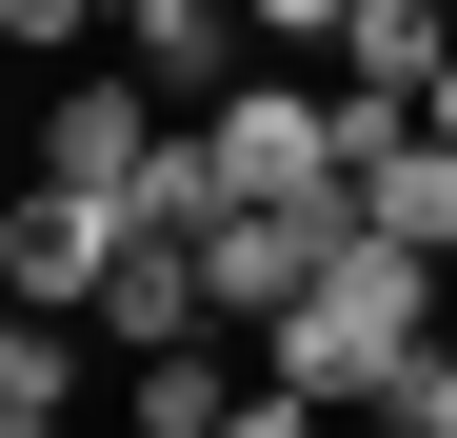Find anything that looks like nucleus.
Instances as JSON below:
<instances>
[{
	"label": "nucleus",
	"instance_id": "nucleus-8",
	"mask_svg": "<svg viewBox=\"0 0 457 438\" xmlns=\"http://www.w3.org/2000/svg\"><path fill=\"white\" fill-rule=\"evenodd\" d=\"M139 418H160V438L239 418V358H219V339H160V358H139Z\"/></svg>",
	"mask_w": 457,
	"mask_h": 438
},
{
	"label": "nucleus",
	"instance_id": "nucleus-3",
	"mask_svg": "<svg viewBox=\"0 0 457 438\" xmlns=\"http://www.w3.org/2000/svg\"><path fill=\"white\" fill-rule=\"evenodd\" d=\"M338 219H358V180H319V199H219V240H199V279H219V319L259 339V319L298 299V279L338 259Z\"/></svg>",
	"mask_w": 457,
	"mask_h": 438
},
{
	"label": "nucleus",
	"instance_id": "nucleus-9",
	"mask_svg": "<svg viewBox=\"0 0 457 438\" xmlns=\"http://www.w3.org/2000/svg\"><path fill=\"white\" fill-rule=\"evenodd\" d=\"M219 199H239V180H219V139H199V120H160V160H139V219H179V240H219Z\"/></svg>",
	"mask_w": 457,
	"mask_h": 438
},
{
	"label": "nucleus",
	"instance_id": "nucleus-1",
	"mask_svg": "<svg viewBox=\"0 0 457 438\" xmlns=\"http://www.w3.org/2000/svg\"><path fill=\"white\" fill-rule=\"evenodd\" d=\"M418 339H437V240H398V219L358 199V219H338V259H319V279L259 319V379H239V418H259V438H298L319 399H378Z\"/></svg>",
	"mask_w": 457,
	"mask_h": 438
},
{
	"label": "nucleus",
	"instance_id": "nucleus-10",
	"mask_svg": "<svg viewBox=\"0 0 457 438\" xmlns=\"http://www.w3.org/2000/svg\"><path fill=\"white\" fill-rule=\"evenodd\" d=\"M80 40H120V0H0V60H80Z\"/></svg>",
	"mask_w": 457,
	"mask_h": 438
},
{
	"label": "nucleus",
	"instance_id": "nucleus-4",
	"mask_svg": "<svg viewBox=\"0 0 457 438\" xmlns=\"http://www.w3.org/2000/svg\"><path fill=\"white\" fill-rule=\"evenodd\" d=\"M120 219L139 199H100V180H21V199H0V299H60V319H80L100 259H120Z\"/></svg>",
	"mask_w": 457,
	"mask_h": 438
},
{
	"label": "nucleus",
	"instance_id": "nucleus-11",
	"mask_svg": "<svg viewBox=\"0 0 457 438\" xmlns=\"http://www.w3.org/2000/svg\"><path fill=\"white\" fill-rule=\"evenodd\" d=\"M378 418H398V438H457V339H418L398 379H378Z\"/></svg>",
	"mask_w": 457,
	"mask_h": 438
},
{
	"label": "nucleus",
	"instance_id": "nucleus-13",
	"mask_svg": "<svg viewBox=\"0 0 457 438\" xmlns=\"http://www.w3.org/2000/svg\"><path fill=\"white\" fill-rule=\"evenodd\" d=\"M418 120H437V139H457V60H437V80H418Z\"/></svg>",
	"mask_w": 457,
	"mask_h": 438
},
{
	"label": "nucleus",
	"instance_id": "nucleus-5",
	"mask_svg": "<svg viewBox=\"0 0 457 438\" xmlns=\"http://www.w3.org/2000/svg\"><path fill=\"white\" fill-rule=\"evenodd\" d=\"M139 160H160V100H139L120 60H60V100H40V139H21V180H100V199H139Z\"/></svg>",
	"mask_w": 457,
	"mask_h": 438
},
{
	"label": "nucleus",
	"instance_id": "nucleus-12",
	"mask_svg": "<svg viewBox=\"0 0 457 438\" xmlns=\"http://www.w3.org/2000/svg\"><path fill=\"white\" fill-rule=\"evenodd\" d=\"M239 21H259L278 60H338V21H358V0H239Z\"/></svg>",
	"mask_w": 457,
	"mask_h": 438
},
{
	"label": "nucleus",
	"instance_id": "nucleus-2",
	"mask_svg": "<svg viewBox=\"0 0 457 438\" xmlns=\"http://www.w3.org/2000/svg\"><path fill=\"white\" fill-rule=\"evenodd\" d=\"M199 139H219L239 199H319L338 180V80H259V60H239V80L199 100Z\"/></svg>",
	"mask_w": 457,
	"mask_h": 438
},
{
	"label": "nucleus",
	"instance_id": "nucleus-7",
	"mask_svg": "<svg viewBox=\"0 0 457 438\" xmlns=\"http://www.w3.org/2000/svg\"><path fill=\"white\" fill-rule=\"evenodd\" d=\"M358 199L398 219V240H437V259H457V139H437V120H418V139H398V160H378Z\"/></svg>",
	"mask_w": 457,
	"mask_h": 438
},
{
	"label": "nucleus",
	"instance_id": "nucleus-6",
	"mask_svg": "<svg viewBox=\"0 0 457 438\" xmlns=\"http://www.w3.org/2000/svg\"><path fill=\"white\" fill-rule=\"evenodd\" d=\"M120 358H160V339H199L219 319V279H199V240H179V219H120V259H100V299H80Z\"/></svg>",
	"mask_w": 457,
	"mask_h": 438
}]
</instances>
